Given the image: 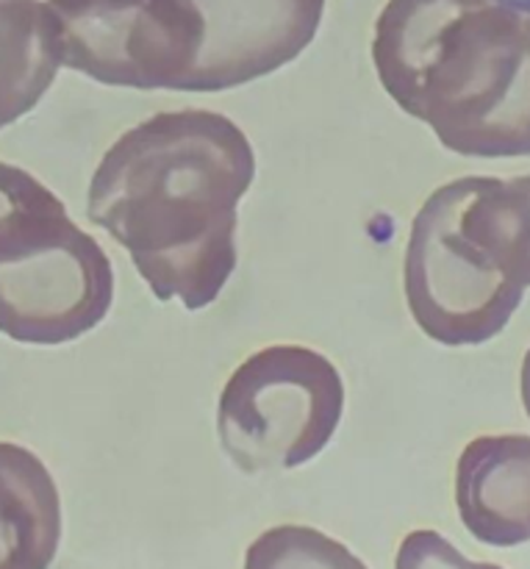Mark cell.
Instances as JSON below:
<instances>
[{"mask_svg": "<svg viewBox=\"0 0 530 569\" xmlns=\"http://www.w3.org/2000/svg\"><path fill=\"white\" fill-rule=\"evenodd\" d=\"M503 3L514 6V9H522V11H528V14H530V0H503Z\"/></svg>", "mask_w": 530, "mask_h": 569, "instance_id": "9a60e30c", "label": "cell"}, {"mask_svg": "<svg viewBox=\"0 0 530 569\" xmlns=\"http://www.w3.org/2000/svg\"><path fill=\"white\" fill-rule=\"evenodd\" d=\"M344 415L337 365L303 345H270L231 372L217 403V437L248 476L294 470L320 456Z\"/></svg>", "mask_w": 530, "mask_h": 569, "instance_id": "277c9868", "label": "cell"}, {"mask_svg": "<svg viewBox=\"0 0 530 569\" xmlns=\"http://www.w3.org/2000/svg\"><path fill=\"white\" fill-rule=\"evenodd\" d=\"M61 526V495L44 461L0 442V569H50Z\"/></svg>", "mask_w": 530, "mask_h": 569, "instance_id": "9c48e42d", "label": "cell"}, {"mask_svg": "<svg viewBox=\"0 0 530 569\" xmlns=\"http://www.w3.org/2000/svg\"><path fill=\"white\" fill-rule=\"evenodd\" d=\"M461 178L433 189L411 222L403 292L411 317L433 342L470 348L503 333L526 289L489 278L459 233Z\"/></svg>", "mask_w": 530, "mask_h": 569, "instance_id": "8992f818", "label": "cell"}, {"mask_svg": "<svg viewBox=\"0 0 530 569\" xmlns=\"http://www.w3.org/2000/svg\"><path fill=\"white\" fill-rule=\"evenodd\" d=\"M59 61L103 87L183 92L203 42L192 0H48Z\"/></svg>", "mask_w": 530, "mask_h": 569, "instance_id": "5b68a950", "label": "cell"}, {"mask_svg": "<svg viewBox=\"0 0 530 569\" xmlns=\"http://www.w3.org/2000/svg\"><path fill=\"white\" fill-rule=\"evenodd\" d=\"M59 67L48 3L0 0V131L37 109Z\"/></svg>", "mask_w": 530, "mask_h": 569, "instance_id": "8fae6325", "label": "cell"}, {"mask_svg": "<svg viewBox=\"0 0 530 569\" xmlns=\"http://www.w3.org/2000/svg\"><path fill=\"white\" fill-rule=\"evenodd\" d=\"M394 569H503L489 561H470L456 550L450 539H444L439 531L420 528L411 531L400 542L398 556H394Z\"/></svg>", "mask_w": 530, "mask_h": 569, "instance_id": "4fadbf2b", "label": "cell"}, {"mask_svg": "<svg viewBox=\"0 0 530 569\" xmlns=\"http://www.w3.org/2000/svg\"><path fill=\"white\" fill-rule=\"evenodd\" d=\"M203 42L183 92H226L281 70L320 31L326 0H192Z\"/></svg>", "mask_w": 530, "mask_h": 569, "instance_id": "52a82bcc", "label": "cell"}, {"mask_svg": "<svg viewBox=\"0 0 530 569\" xmlns=\"http://www.w3.org/2000/svg\"><path fill=\"white\" fill-rule=\"evenodd\" d=\"M244 569H370L348 545L311 526L267 528L244 553Z\"/></svg>", "mask_w": 530, "mask_h": 569, "instance_id": "7c38bea8", "label": "cell"}, {"mask_svg": "<svg viewBox=\"0 0 530 569\" xmlns=\"http://www.w3.org/2000/svg\"><path fill=\"white\" fill-rule=\"evenodd\" d=\"M114 270L98 239L53 189L0 161V333L22 345H67L106 320Z\"/></svg>", "mask_w": 530, "mask_h": 569, "instance_id": "3957f363", "label": "cell"}, {"mask_svg": "<svg viewBox=\"0 0 530 569\" xmlns=\"http://www.w3.org/2000/svg\"><path fill=\"white\" fill-rule=\"evenodd\" d=\"M456 509L467 531L492 548L530 542V437H476L456 465Z\"/></svg>", "mask_w": 530, "mask_h": 569, "instance_id": "ba28073f", "label": "cell"}, {"mask_svg": "<svg viewBox=\"0 0 530 569\" xmlns=\"http://www.w3.org/2000/svg\"><path fill=\"white\" fill-rule=\"evenodd\" d=\"M253 178V144L237 122L206 109L159 111L106 150L87 214L161 303L200 311L237 270V209Z\"/></svg>", "mask_w": 530, "mask_h": 569, "instance_id": "6da1fadb", "label": "cell"}, {"mask_svg": "<svg viewBox=\"0 0 530 569\" xmlns=\"http://www.w3.org/2000/svg\"><path fill=\"white\" fill-rule=\"evenodd\" d=\"M459 231L489 276L530 287V176L461 178Z\"/></svg>", "mask_w": 530, "mask_h": 569, "instance_id": "30bf717a", "label": "cell"}, {"mask_svg": "<svg viewBox=\"0 0 530 569\" xmlns=\"http://www.w3.org/2000/svg\"><path fill=\"white\" fill-rule=\"evenodd\" d=\"M520 395H522V406H526L528 417H530V348L522 359V372H520Z\"/></svg>", "mask_w": 530, "mask_h": 569, "instance_id": "5bb4252c", "label": "cell"}, {"mask_svg": "<svg viewBox=\"0 0 530 569\" xmlns=\"http://www.w3.org/2000/svg\"><path fill=\"white\" fill-rule=\"evenodd\" d=\"M372 64L389 98L472 159L530 156V14L503 0H389Z\"/></svg>", "mask_w": 530, "mask_h": 569, "instance_id": "7a4b0ae2", "label": "cell"}]
</instances>
